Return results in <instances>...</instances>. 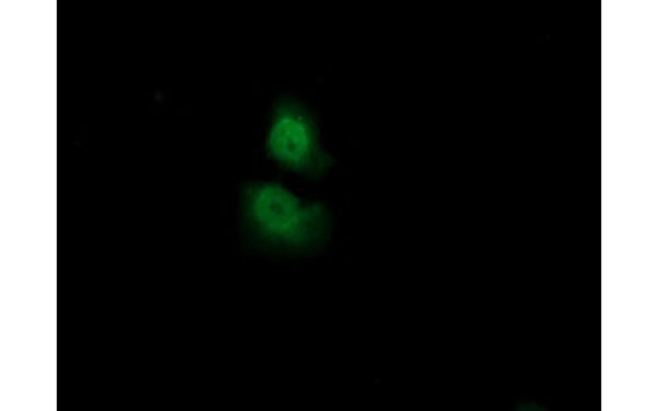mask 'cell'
Segmentation results:
<instances>
[{"label": "cell", "instance_id": "cell-1", "mask_svg": "<svg viewBox=\"0 0 658 411\" xmlns=\"http://www.w3.org/2000/svg\"><path fill=\"white\" fill-rule=\"evenodd\" d=\"M242 231L256 248L272 254L313 255L329 242L332 215L318 199H306L274 180H251L240 190Z\"/></svg>", "mask_w": 658, "mask_h": 411}, {"label": "cell", "instance_id": "cell-2", "mask_svg": "<svg viewBox=\"0 0 658 411\" xmlns=\"http://www.w3.org/2000/svg\"><path fill=\"white\" fill-rule=\"evenodd\" d=\"M263 150L280 170L309 181L320 180L336 163L321 141L316 114L291 93L276 95L271 104Z\"/></svg>", "mask_w": 658, "mask_h": 411}]
</instances>
